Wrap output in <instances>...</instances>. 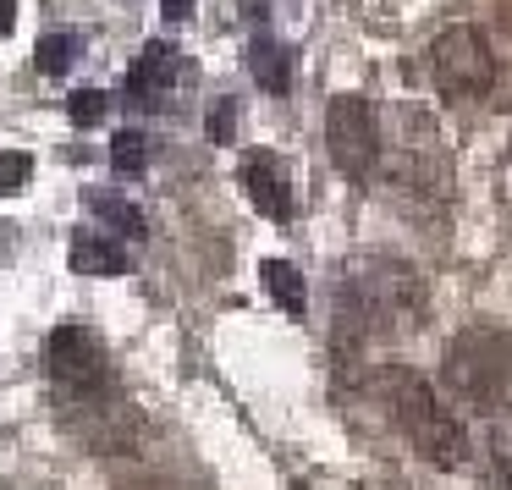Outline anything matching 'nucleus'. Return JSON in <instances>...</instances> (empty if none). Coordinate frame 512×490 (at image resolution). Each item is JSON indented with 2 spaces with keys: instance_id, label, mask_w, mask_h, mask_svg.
<instances>
[{
  "instance_id": "a211bd4d",
  "label": "nucleus",
  "mask_w": 512,
  "mask_h": 490,
  "mask_svg": "<svg viewBox=\"0 0 512 490\" xmlns=\"http://www.w3.org/2000/svg\"><path fill=\"white\" fill-rule=\"evenodd\" d=\"M160 12H166V23H188V17H193V0H160Z\"/></svg>"
},
{
  "instance_id": "9b49d317",
  "label": "nucleus",
  "mask_w": 512,
  "mask_h": 490,
  "mask_svg": "<svg viewBox=\"0 0 512 490\" xmlns=\"http://www.w3.org/2000/svg\"><path fill=\"white\" fill-rule=\"evenodd\" d=\"M259 276H265V292L281 303L287 314H303L309 309V281H303V270L292 265V259H265L259 265Z\"/></svg>"
},
{
  "instance_id": "f257e3e1",
  "label": "nucleus",
  "mask_w": 512,
  "mask_h": 490,
  "mask_svg": "<svg viewBox=\"0 0 512 490\" xmlns=\"http://www.w3.org/2000/svg\"><path fill=\"white\" fill-rule=\"evenodd\" d=\"M369 386H375L380 408L391 413V424H397L402 441H408L419 457H430L435 468H457L468 457L463 424H457V413L435 397V386L424 375L391 364V369H375V375H369Z\"/></svg>"
},
{
  "instance_id": "f8f14e48",
  "label": "nucleus",
  "mask_w": 512,
  "mask_h": 490,
  "mask_svg": "<svg viewBox=\"0 0 512 490\" xmlns=\"http://www.w3.org/2000/svg\"><path fill=\"white\" fill-rule=\"evenodd\" d=\"M83 204H89V210L100 215L105 226H116V232H122V237H144V232H149V226H144V210H138V204H127L122 193L89 188V193H83Z\"/></svg>"
},
{
  "instance_id": "6ab92c4d",
  "label": "nucleus",
  "mask_w": 512,
  "mask_h": 490,
  "mask_svg": "<svg viewBox=\"0 0 512 490\" xmlns=\"http://www.w3.org/2000/svg\"><path fill=\"white\" fill-rule=\"evenodd\" d=\"M17 23V0H0V39H6V28Z\"/></svg>"
},
{
  "instance_id": "2eb2a0df",
  "label": "nucleus",
  "mask_w": 512,
  "mask_h": 490,
  "mask_svg": "<svg viewBox=\"0 0 512 490\" xmlns=\"http://www.w3.org/2000/svg\"><path fill=\"white\" fill-rule=\"evenodd\" d=\"M28 177H34V155H28V149H6V155H0V193L28 188Z\"/></svg>"
},
{
  "instance_id": "39448f33",
  "label": "nucleus",
  "mask_w": 512,
  "mask_h": 490,
  "mask_svg": "<svg viewBox=\"0 0 512 490\" xmlns=\"http://www.w3.org/2000/svg\"><path fill=\"white\" fill-rule=\"evenodd\" d=\"M325 149H331L342 177L364 182L380 160V111L358 94H336L325 111Z\"/></svg>"
},
{
  "instance_id": "4468645a",
  "label": "nucleus",
  "mask_w": 512,
  "mask_h": 490,
  "mask_svg": "<svg viewBox=\"0 0 512 490\" xmlns=\"http://www.w3.org/2000/svg\"><path fill=\"white\" fill-rule=\"evenodd\" d=\"M111 166H116V177H138V171L149 166V133H138V127L116 133L111 138Z\"/></svg>"
},
{
  "instance_id": "9d476101",
  "label": "nucleus",
  "mask_w": 512,
  "mask_h": 490,
  "mask_svg": "<svg viewBox=\"0 0 512 490\" xmlns=\"http://www.w3.org/2000/svg\"><path fill=\"white\" fill-rule=\"evenodd\" d=\"M72 270H83V276H122L127 254L100 232H78L72 237Z\"/></svg>"
},
{
  "instance_id": "1a4fd4ad",
  "label": "nucleus",
  "mask_w": 512,
  "mask_h": 490,
  "mask_svg": "<svg viewBox=\"0 0 512 490\" xmlns=\"http://www.w3.org/2000/svg\"><path fill=\"white\" fill-rule=\"evenodd\" d=\"M248 72H254V83L265 94H287L292 89V56H287V45H281V39H270V34H259L254 45H248Z\"/></svg>"
},
{
  "instance_id": "f3484780",
  "label": "nucleus",
  "mask_w": 512,
  "mask_h": 490,
  "mask_svg": "<svg viewBox=\"0 0 512 490\" xmlns=\"http://www.w3.org/2000/svg\"><path fill=\"white\" fill-rule=\"evenodd\" d=\"M237 122H243L237 100H215V105H210V138H215V144H232V138H237Z\"/></svg>"
},
{
  "instance_id": "20e7f679",
  "label": "nucleus",
  "mask_w": 512,
  "mask_h": 490,
  "mask_svg": "<svg viewBox=\"0 0 512 490\" xmlns=\"http://www.w3.org/2000/svg\"><path fill=\"white\" fill-rule=\"evenodd\" d=\"M430 72L446 100H485L490 83H496V50H490V39L479 28L452 23L430 45Z\"/></svg>"
},
{
  "instance_id": "dca6fc26",
  "label": "nucleus",
  "mask_w": 512,
  "mask_h": 490,
  "mask_svg": "<svg viewBox=\"0 0 512 490\" xmlns=\"http://www.w3.org/2000/svg\"><path fill=\"white\" fill-rule=\"evenodd\" d=\"M105 105H111V100H105V89H72V100H67V116H72L78 127H94V122L105 116Z\"/></svg>"
},
{
  "instance_id": "0eeeda50",
  "label": "nucleus",
  "mask_w": 512,
  "mask_h": 490,
  "mask_svg": "<svg viewBox=\"0 0 512 490\" xmlns=\"http://www.w3.org/2000/svg\"><path fill=\"white\" fill-rule=\"evenodd\" d=\"M182 72L188 67H182L177 45L155 39V45H144V56L133 61V72H127V100H133L138 111H160V105H171V89H177Z\"/></svg>"
},
{
  "instance_id": "423d86ee",
  "label": "nucleus",
  "mask_w": 512,
  "mask_h": 490,
  "mask_svg": "<svg viewBox=\"0 0 512 490\" xmlns=\"http://www.w3.org/2000/svg\"><path fill=\"white\" fill-rule=\"evenodd\" d=\"M45 375L72 397H100L105 386V342L89 325H56L45 342Z\"/></svg>"
},
{
  "instance_id": "6e6552de",
  "label": "nucleus",
  "mask_w": 512,
  "mask_h": 490,
  "mask_svg": "<svg viewBox=\"0 0 512 490\" xmlns=\"http://www.w3.org/2000/svg\"><path fill=\"white\" fill-rule=\"evenodd\" d=\"M243 188L265 221H292V188H287V171H281L276 155H265V149L243 155Z\"/></svg>"
},
{
  "instance_id": "ddd939ff",
  "label": "nucleus",
  "mask_w": 512,
  "mask_h": 490,
  "mask_svg": "<svg viewBox=\"0 0 512 490\" xmlns=\"http://www.w3.org/2000/svg\"><path fill=\"white\" fill-rule=\"evenodd\" d=\"M78 50H83L78 34H45V39H39V50H34V67L45 72V78H61V72L78 67Z\"/></svg>"
},
{
  "instance_id": "f03ea898",
  "label": "nucleus",
  "mask_w": 512,
  "mask_h": 490,
  "mask_svg": "<svg viewBox=\"0 0 512 490\" xmlns=\"http://www.w3.org/2000/svg\"><path fill=\"white\" fill-rule=\"evenodd\" d=\"M441 380L474 413H512V331H463L446 342Z\"/></svg>"
},
{
  "instance_id": "7ed1b4c3",
  "label": "nucleus",
  "mask_w": 512,
  "mask_h": 490,
  "mask_svg": "<svg viewBox=\"0 0 512 490\" xmlns=\"http://www.w3.org/2000/svg\"><path fill=\"white\" fill-rule=\"evenodd\" d=\"M342 303L364 331H402L424 320V281L397 259H364L347 270Z\"/></svg>"
}]
</instances>
